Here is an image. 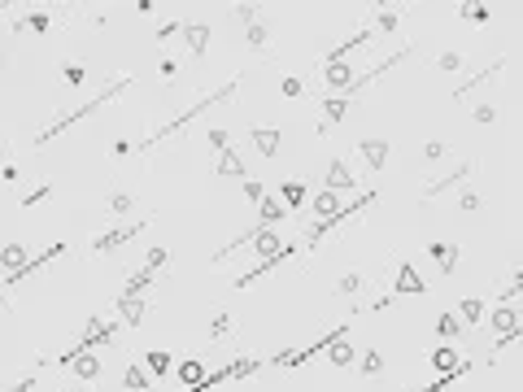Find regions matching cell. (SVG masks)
Listing matches in <instances>:
<instances>
[{"label": "cell", "mask_w": 523, "mask_h": 392, "mask_svg": "<svg viewBox=\"0 0 523 392\" xmlns=\"http://www.w3.org/2000/svg\"><path fill=\"white\" fill-rule=\"evenodd\" d=\"M327 362L336 366V371H349V366L358 362V349L349 345V335H344V340H336V345H327Z\"/></svg>", "instance_id": "obj_20"}, {"label": "cell", "mask_w": 523, "mask_h": 392, "mask_svg": "<svg viewBox=\"0 0 523 392\" xmlns=\"http://www.w3.org/2000/svg\"><path fill=\"white\" fill-rule=\"evenodd\" d=\"M131 83H136V78H131V74H118V78H114V83H109V88H105L101 96H92V100H83V105H79V109H66L61 118H53V122H48V126L40 131V136H35V148H44L48 140H57V136H61V131H70L74 122H83L88 114H96V109H105V105H109V100H118V96H122V92H127Z\"/></svg>", "instance_id": "obj_2"}, {"label": "cell", "mask_w": 523, "mask_h": 392, "mask_svg": "<svg viewBox=\"0 0 523 392\" xmlns=\"http://www.w3.org/2000/svg\"><path fill=\"white\" fill-rule=\"evenodd\" d=\"M458 18H471V22H488V5H458Z\"/></svg>", "instance_id": "obj_43"}, {"label": "cell", "mask_w": 523, "mask_h": 392, "mask_svg": "<svg viewBox=\"0 0 523 392\" xmlns=\"http://www.w3.org/2000/svg\"><path fill=\"white\" fill-rule=\"evenodd\" d=\"M74 392H96V388H88V384H79V388H74Z\"/></svg>", "instance_id": "obj_54"}, {"label": "cell", "mask_w": 523, "mask_h": 392, "mask_svg": "<svg viewBox=\"0 0 523 392\" xmlns=\"http://www.w3.org/2000/svg\"><path fill=\"white\" fill-rule=\"evenodd\" d=\"M244 196H248V201H253V205H258V201L266 196V188H262V183H258V179H244Z\"/></svg>", "instance_id": "obj_50"}, {"label": "cell", "mask_w": 523, "mask_h": 392, "mask_svg": "<svg viewBox=\"0 0 523 392\" xmlns=\"http://www.w3.org/2000/svg\"><path fill=\"white\" fill-rule=\"evenodd\" d=\"M484 309H488V305H484L480 297H467V301H458V323H467V327H476V323L484 319Z\"/></svg>", "instance_id": "obj_29"}, {"label": "cell", "mask_w": 523, "mask_h": 392, "mask_svg": "<svg viewBox=\"0 0 523 392\" xmlns=\"http://www.w3.org/2000/svg\"><path fill=\"white\" fill-rule=\"evenodd\" d=\"M296 249H301V240H288V244H284V249H279L275 257H266V261H258V266H253V271H248V275H236V279H232V287H236V292H244V287H253V283H258V279H266L270 271H279V261H288V257H292Z\"/></svg>", "instance_id": "obj_5"}, {"label": "cell", "mask_w": 523, "mask_h": 392, "mask_svg": "<svg viewBox=\"0 0 523 392\" xmlns=\"http://www.w3.org/2000/svg\"><path fill=\"white\" fill-rule=\"evenodd\" d=\"M240 92V78H232V83H222L218 92H210V96H201V100H196V105H188V109L184 114H174L166 126H157L153 131V136H148V140H140V144H131V153H148V148H153V144H162V140H170V136H179V131L188 126V122H196V118H201L205 109H214V105H227L232 96Z\"/></svg>", "instance_id": "obj_1"}, {"label": "cell", "mask_w": 523, "mask_h": 392, "mask_svg": "<svg viewBox=\"0 0 523 392\" xmlns=\"http://www.w3.org/2000/svg\"><path fill=\"white\" fill-rule=\"evenodd\" d=\"M227 331H232V314H227V309H218V314H214V323H210V335L222 340Z\"/></svg>", "instance_id": "obj_41"}, {"label": "cell", "mask_w": 523, "mask_h": 392, "mask_svg": "<svg viewBox=\"0 0 523 392\" xmlns=\"http://www.w3.org/2000/svg\"><path fill=\"white\" fill-rule=\"evenodd\" d=\"M371 31L392 35V31H397V9H380V13H375V22H371Z\"/></svg>", "instance_id": "obj_38"}, {"label": "cell", "mask_w": 523, "mask_h": 392, "mask_svg": "<svg viewBox=\"0 0 523 392\" xmlns=\"http://www.w3.org/2000/svg\"><path fill=\"white\" fill-rule=\"evenodd\" d=\"M458 209H462V214H480V196L476 192H462L458 196Z\"/></svg>", "instance_id": "obj_49"}, {"label": "cell", "mask_w": 523, "mask_h": 392, "mask_svg": "<svg viewBox=\"0 0 523 392\" xmlns=\"http://www.w3.org/2000/svg\"><path fill=\"white\" fill-rule=\"evenodd\" d=\"M258 205H262V222H258V227H275V222L288 218V209L279 205V196H262Z\"/></svg>", "instance_id": "obj_28"}, {"label": "cell", "mask_w": 523, "mask_h": 392, "mask_svg": "<svg viewBox=\"0 0 523 392\" xmlns=\"http://www.w3.org/2000/svg\"><path fill=\"white\" fill-rule=\"evenodd\" d=\"M61 78H66L70 88H79L83 78H88V70H83V66H66V70H61Z\"/></svg>", "instance_id": "obj_48"}, {"label": "cell", "mask_w": 523, "mask_h": 392, "mask_svg": "<svg viewBox=\"0 0 523 392\" xmlns=\"http://www.w3.org/2000/svg\"><path fill=\"white\" fill-rule=\"evenodd\" d=\"M179 35H184L192 57H205V48H210V22H188V26H179Z\"/></svg>", "instance_id": "obj_17"}, {"label": "cell", "mask_w": 523, "mask_h": 392, "mask_svg": "<svg viewBox=\"0 0 523 392\" xmlns=\"http://www.w3.org/2000/svg\"><path fill=\"white\" fill-rule=\"evenodd\" d=\"M248 140H253V148L266 157V162H275L279 148H284V136H279L275 126H253V131H248Z\"/></svg>", "instance_id": "obj_12"}, {"label": "cell", "mask_w": 523, "mask_h": 392, "mask_svg": "<svg viewBox=\"0 0 523 392\" xmlns=\"http://www.w3.org/2000/svg\"><path fill=\"white\" fill-rule=\"evenodd\" d=\"M144 371H148V379H166L170 375V353L166 349H153V353H144Z\"/></svg>", "instance_id": "obj_25"}, {"label": "cell", "mask_w": 523, "mask_h": 392, "mask_svg": "<svg viewBox=\"0 0 523 392\" xmlns=\"http://www.w3.org/2000/svg\"><path fill=\"white\" fill-rule=\"evenodd\" d=\"M57 366H66L70 371V379H79V384H96L105 375V362H101V353H92V349H79V345H70L66 353H57Z\"/></svg>", "instance_id": "obj_3"}, {"label": "cell", "mask_w": 523, "mask_h": 392, "mask_svg": "<svg viewBox=\"0 0 523 392\" xmlns=\"http://www.w3.org/2000/svg\"><path fill=\"white\" fill-rule=\"evenodd\" d=\"M5 13H13V5H9V0H0V18H5Z\"/></svg>", "instance_id": "obj_53"}, {"label": "cell", "mask_w": 523, "mask_h": 392, "mask_svg": "<svg viewBox=\"0 0 523 392\" xmlns=\"http://www.w3.org/2000/svg\"><path fill=\"white\" fill-rule=\"evenodd\" d=\"M31 392H35V388H31Z\"/></svg>", "instance_id": "obj_57"}, {"label": "cell", "mask_w": 523, "mask_h": 392, "mask_svg": "<svg viewBox=\"0 0 523 392\" xmlns=\"http://www.w3.org/2000/svg\"><path fill=\"white\" fill-rule=\"evenodd\" d=\"M428 257L440 266V275H454V266H458L462 249H458V244H450V240H432V244H428Z\"/></svg>", "instance_id": "obj_15"}, {"label": "cell", "mask_w": 523, "mask_h": 392, "mask_svg": "<svg viewBox=\"0 0 523 392\" xmlns=\"http://www.w3.org/2000/svg\"><path fill=\"white\" fill-rule=\"evenodd\" d=\"M144 314H148L144 297H118V327H140Z\"/></svg>", "instance_id": "obj_16"}, {"label": "cell", "mask_w": 523, "mask_h": 392, "mask_svg": "<svg viewBox=\"0 0 523 392\" xmlns=\"http://www.w3.org/2000/svg\"><path fill=\"white\" fill-rule=\"evenodd\" d=\"M458 362H462V357H458V349H454V345H436V349H432V371H436V375L458 371Z\"/></svg>", "instance_id": "obj_22"}, {"label": "cell", "mask_w": 523, "mask_h": 392, "mask_svg": "<svg viewBox=\"0 0 523 392\" xmlns=\"http://www.w3.org/2000/svg\"><path fill=\"white\" fill-rule=\"evenodd\" d=\"M354 78H358V70L354 66H344V61H323V83H327V92H344L349 83H354Z\"/></svg>", "instance_id": "obj_13"}, {"label": "cell", "mask_w": 523, "mask_h": 392, "mask_svg": "<svg viewBox=\"0 0 523 392\" xmlns=\"http://www.w3.org/2000/svg\"><path fill=\"white\" fill-rule=\"evenodd\" d=\"M354 170H349V162H344V157H332V162H327V179H323V192H354Z\"/></svg>", "instance_id": "obj_10"}, {"label": "cell", "mask_w": 523, "mask_h": 392, "mask_svg": "<svg viewBox=\"0 0 523 392\" xmlns=\"http://www.w3.org/2000/svg\"><path fill=\"white\" fill-rule=\"evenodd\" d=\"M122 388H127V392H153V379H148V371L140 362H131L127 371H122Z\"/></svg>", "instance_id": "obj_23"}, {"label": "cell", "mask_w": 523, "mask_h": 392, "mask_svg": "<svg viewBox=\"0 0 523 392\" xmlns=\"http://www.w3.org/2000/svg\"><path fill=\"white\" fill-rule=\"evenodd\" d=\"M488 327H493L497 340H502V335H519V331H523L519 301H515V305H493V309H488Z\"/></svg>", "instance_id": "obj_6"}, {"label": "cell", "mask_w": 523, "mask_h": 392, "mask_svg": "<svg viewBox=\"0 0 523 392\" xmlns=\"http://www.w3.org/2000/svg\"><path fill=\"white\" fill-rule=\"evenodd\" d=\"M471 170H476V162H458V166H454L450 174H440V179H432V183H428V188H423V201H436L440 192H450V188H458V183H462V179H467Z\"/></svg>", "instance_id": "obj_11"}, {"label": "cell", "mask_w": 523, "mask_h": 392, "mask_svg": "<svg viewBox=\"0 0 523 392\" xmlns=\"http://www.w3.org/2000/svg\"><path fill=\"white\" fill-rule=\"evenodd\" d=\"M266 44H270V26L266 22L244 26V48H266Z\"/></svg>", "instance_id": "obj_32"}, {"label": "cell", "mask_w": 523, "mask_h": 392, "mask_svg": "<svg viewBox=\"0 0 523 392\" xmlns=\"http://www.w3.org/2000/svg\"><path fill=\"white\" fill-rule=\"evenodd\" d=\"M362 283H366V275H358V271H349V275H340V283H336V292H340V297H358V292H362Z\"/></svg>", "instance_id": "obj_34"}, {"label": "cell", "mask_w": 523, "mask_h": 392, "mask_svg": "<svg viewBox=\"0 0 523 392\" xmlns=\"http://www.w3.org/2000/svg\"><path fill=\"white\" fill-rule=\"evenodd\" d=\"M436 70H445V74H458V70H462V52H458V48L440 52V57H436Z\"/></svg>", "instance_id": "obj_37"}, {"label": "cell", "mask_w": 523, "mask_h": 392, "mask_svg": "<svg viewBox=\"0 0 523 392\" xmlns=\"http://www.w3.org/2000/svg\"><path fill=\"white\" fill-rule=\"evenodd\" d=\"M502 66H506V57H497L488 70H480L476 78H467L462 88H454V100H467V92H471V88H480V83H488V78H497V74H502Z\"/></svg>", "instance_id": "obj_26"}, {"label": "cell", "mask_w": 523, "mask_h": 392, "mask_svg": "<svg viewBox=\"0 0 523 392\" xmlns=\"http://www.w3.org/2000/svg\"><path fill=\"white\" fill-rule=\"evenodd\" d=\"M476 122H480V126H493V122H497V105H488V100L476 105Z\"/></svg>", "instance_id": "obj_44"}, {"label": "cell", "mask_w": 523, "mask_h": 392, "mask_svg": "<svg viewBox=\"0 0 523 392\" xmlns=\"http://www.w3.org/2000/svg\"><path fill=\"white\" fill-rule=\"evenodd\" d=\"M148 227V218H140V222H127V227H114V231H101V235H92V253H118L122 244H131V240H140V231Z\"/></svg>", "instance_id": "obj_4"}, {"label": "cell", "mask_w": 523, "mask_h": 392, "mask_svg": "<svg viewBox=\"0 0 523 392\" xmlns=\"http://www.w3.org/2000/svg\"><path fill=\"white\" fill-rule=\"evenodd\" d=\"M105 209H109V214H131V209H136V196H131V192H109Z\"/></svg>", "instance_id": "obj_36"}, {"label": "cell", "mask_w": 523, "mask_h": 392, "mask_svg": "<svg viewBox=\"0 0 523 392\" xmlns=\"http://www.w3.org/2000/svg\"><path fill=\"white\" fill-rule=\"evenodd\" d=\"M166 257H170V253H166L162 244H153V249H148V257H144V271H153V275H157V271L166 266Z\"/></svg>", "instance_id": "obj_40"}, {"label": "cell", "mask_w": 523, "mask_h": 392, "mask_svg": "<svg viewBox=\"0 0 523 392\" xmlns=\"http://www.w3.org/2000/svg\"><path fill=\"white\" fill-rule=\"evenodd\" d=\"M61 253H66V240H57V244H48V249H44V253H35V257H31V261H27V266H22L18 275H5V283H0V287H18L22 279H31L35 271H44V266H48V261H57Z\"/></svg>", "instance_id": "obj_7"}, {"label": "cell", "mask_w": 523, "mask_h": 392, "mask_svg": "<svg viewBox=\"0 0 523 392\" xmlns=\"http://www.w3.org/2000/svg\"><path fill=\"white\" fill-rule=\"evenodd\" d=\"M388 140L384 136H362L358 140V157H362V162H366V170H384L388 166Z\"/></svg>", "instance_id": "obj_9"}, {"label": "cell", "mask_w": 523, "mask_h": 392, "mask_svg": "<svg viewBox=\"0 0 523 392\" xmlns=\"http://www.w3.org/2000/svg\"><path fill=\"white\" fill-rule=\"evenodd\" d=\"M380 371H384V353L380 349H366L362 353V375L366 379H380Z\"/></svg>", "instance_id": "obj_35"}, {"label": "cell", "mask_w": 523, "mask_h": 392, "mask_svg": "<svg viewBox=\"0 0 523 392\" xmlns=\"http://www.w3.org/2000/svg\"><path fill=\"white\" fill-rule=\"evenodd\" d=\"M153 279H157L153 271H144V266H140V271H136V275L127 279V287H122V297H140V292H144V287L153 283Z\"/></svg>", "instance_id": "obj_33"}, {"label": "cell", "mask_w": 523, "mask_h": 392, "mask_svg": "<svg viewBox=\"0 0 523 392\" xmlns=\"http://www.w3.org/2000/svg\"><path fill=\"white\" fill-rule=\"evenodd\" d=\"M218 179H248V166H244V157L240 148H222L218 153V166H214Z\"/></svg>", "instance_id": "obj_14"}, {"label": "cell", "mask_w": 523, "mask_h": 392, "mask_svg": "<svg viewBox=\"0 0 523 392\" xmlns=\"http://www.w3.org/2000/svg\"><path fill=\"white\" fill-rule=\"evenodd\" d=\"M248 249H253L262 261L275 257V253L284 249V244H279V231H275V227H253V240H248Z\"/></svg>", "instance_id": "obj_19"}, {"label": "cell", "mask_w": 523, "mask_h": 392, "mask_svg": "<svg viewBox=\"0 0 523 392\" xmlns=\"http://www.w3.org/2000/svg\"><path fill=\"white\" fill-rule=\"evenodd\" d=\"M210 148H214V153L232 148V136H227V131H222V126H214V131H210Z\"/></svg>", "instance_id": "obj_45"}, {"label": "cell", "mask_w": 523, "mask_h": 392, "mask_svg": "<svg viewBox=\"0 0 523 392\" xmlns=\"http://www.w3.org/2000/svg\"><path fill=\"white\" fill-rule=\"evenodd\" d=\"M232 18H240L244 26H253V22H258V5H236V9H232Z\"/></svg>", "instance_id": "obj_47"}, {"label": "cell", "mask_w": 523, "mask_h": 392, "mask_svg": "<svg viewBox=\"0 0 523 392\" xmlns=\"http://www.w3.org/2000/svg\"><path fill=\"white\" fill-rule=\"evenodd\" d=\"M462 375H471V362H458V371H450V375H436L428 388H419V392H445V388H450V384H458Z\"/></svg>", "instance_id": "obj_31"}, {"label": "cell", "mask_w": 523, "mask_h": 392, "mask_svg": "<svg viewBox=\"0 0 523 392\" xmlns=\"http://www.w3.org/2000/svg\"><path fill=\"white\" fill-rule=\"evenodd\" d=\"M5 153H9V148H5V144H0V162H5Z\"/></svg>", "instance_id": "obj_55"}, {"label": "cell", "mask_w": 523, "mask_h": 392, "mask_svg": "<svg viewBox=\"0 0 523 392\" xmlns=\"http://www.w3.org/2000/svg\"><path fill=\"white\" fill-rule=\"evenodd\" d=\"M48 196H53V183H40L35 192L22 196V209H35V205H40V201H48Z\"/></svg>", "instance_id": "obj_42"}, {"label": "cell", "mask_w": 523, "mask_h": 392, "mask_svg": "<svg viewBox=\"0 0 523 392\" xmlns=\"http://www.w3.org/2000/svg\"><path fill=\"white\" fill-rule=\"evenodd\" d=\"M445 157V140H428L423 144V162H440Z\"/></svg>", "instance_id": "obj_46"}, {"label": "cell", "mask_w": 523, "mask_h": 392, "mask_svg": "<svg viewBox=\"0 0 523 392\" xmlns=\"http://www.w3.org/2000/svg\"><path fill=\"white\" fill-rule=\"evenodd\" d=\"M0 70H5V52H0Z\"/></svg>", "instance_id": "obj_56"}, {"label": "cell", "mask_w": 523, "mask_h": 392, "mask_svg": "<svg viewBox=\"0 0 523 392\" xmlns=\"http://www.w3.org/2000/svg\"><path fill=\"white\" fill-rule=\"evenodd\" d=\"M423 292H428V283H423L419 266L414 261H402V266H397V279H392V297H423Z\"/></svg>", "instance_id": "obj_8"}, {"label": "cell", "mask_w": 523, "mask_h": 392, "mask_svg": "<svg viewBox=\"0 0 523 392\" xmlns=\"http://www.w3.org/2000/svg\"><path fill=\"white\" fill-rule=\"evenodd\" d=\"M153 35H157L162 44H166L170 35H179V18H174V22H162V26H157V31H153Z\"/></svg>", "instance_id": "obj_51"}, {"label": "cell", "mask_w": 523, "mask_h": 392, "mask_svg": "<svg viewBox=\"0 0 523 392\" xmlns=\"http://www.w3.org/2000/svg\"><path fill=\"white\" fill-rule=\"evenodd\" d=\"M279 205L288 209V214H292V209H301L306 205V183H284V188H279Z\"/></svg>", "instance_id": "obj_30"}, {"label": "cell", "mask_w": 523, "mask_h": 392, "mask_svg": "<svg viewBox=\"0 0 523 392\" xmlns=\"http://www.w3.org/2000/svg\"><path fill=\"white\" fill-rule=\"evenodd\" d=\"M279 92L292 96V100H301V96H306V83H301L296 74H284V78H279Z\"/></svg>", "instance_id": "obj_39"}, {"label": "cell", "mask_w": 523, "mask_h": 392, "mask_svg": "<svg viewBox=\"0 0 523 392\" xmlns=\"http://www.w3.org/2000/svg\"><path fill=\"white\" fill-rule=\"evenodd\" d=\"M436 335H440V345H454V340L462 335V323H458L454 309H445L440 319H436Z\"/></svg>", "instance_id": "obj_27"}, {"label": "cell", "mask_w": 523, "mask_h": 392, "mask_svg": "<svg viewBox=\"0 0 523 392\" xmlns=\"http://www.w3.org/2000/svg\"><path fill=\"white\" fill-rule=\"evenodd\" d=\"M31 261V249L22 244V240H9V244H0V271H9V275H18L22 266Z\"/></svg>", "instance_id": "obj_18"}, {"label": "cell", "mask_w": 523, "mask_h": 392, "mask_svg": "<svg viewBox=\"0 0 523 392\" xmlns=\"http://www.w3.org/2000/svg\"><path fill=\"white\" fill-rule=\"evenodd\" d=\"M157 74H162V78H174V74H179V61H174V57H162V61H157Z\"/></svg>", "instance_id": "obj_52"}, {"label": "cell", "mask_w": 523, "mask_h": 392, "mask_svg": "<svg viewBox=\"0 0 523 392\" xmlns=\"http://www.w3.org/2000/svg\"><path fill=\"white\" fill-rule=\"evenodd\" d=\"M201 379H205V366H201V362H179V366H174V384H179L184 392L196 388Z\"/></svg>", "instance_id": "obj_24"}, {"label": "cell", "mask_w": 523, "mask_h": 392, "mask_svg": "<svg viewBox=\"0 0 523 392\" xmlns=\"http://www.w3.org/2000/svg\"><path fill=\"white\" fill-rule=\"evenodd\" d=\"M314 222H327V218H336L340 214V196L336 192H314Z\"/></svg>", "instance_id": "obj_21"}]
</instances>
